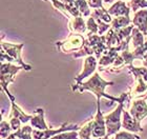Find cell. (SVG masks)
<instances>
[{
  "label": "cell",
  "mask_w": 147,
  "mask_h": 139,
  "mask_svg": "<svg viewBox=\"0 0 147 139\" xmlns=\"http://www.w3.org/2000/svg\"><path fill=\"white\" fill-rule=\"evenodd\" d=\"M113 82L111 81H105L103 78L100 76L98 72H95V74L92 75V77H90L88 81H86L84 83H81L80 84H77V85H74L71 87V90L73 91H79V92H84V91H90V92L94 94V95L97 97V102H100V99L102 97H104V98H107L111 101H116V102H126V103H128L130 101V98H129V93H123L121 94L119 98H116V97H113V96L107 95V94H105L104 90L105 87H107V85H113Z\"/></svg>",
  "instance_id": "obj_1"
},
{
  "label": "cell",
  "mask_w": 147,
  "mask_h": 139,
  "mask_svg": "<svg viewBox=\"0 0 147 139\" xmlns=\"http://www.w3.org/2000/svg\"><path fill=\"white\" fill-rule=\"evenodd\" d=\"M123 108H124V103L121 102L115 111H113L110 114L104 117L106 129H107L106 136H111L120 131L121 124H122L121 123V114L123 113Z\"/></svg>",
  "instance_id": "obj_2"
},
{
  "label": "cell",
  "mask_w": 147,
  "mask_h": 139,
  "mask_svg": "<svg viewBox=\"0 0 147 139\" xmlns=\"http://www.w3.org/2000/svg\"><path fill=\"white\" fill-rule=\"evenodd\" d=\"M21 68H24L21 65H14L12 64V62H2L1 63V87H2V90L9 95L11 93L7 90V85H9L11 82H14V77L15 75L18 73Z\"/></svg>",
  "instance_id": "obj_3"
},
{
  "label": "cell",
  "mask_w": 147,
  "mask_h": 139,
  "mask_svg": "<svg viewBox=\"0 0 147 139\" xmlns=\"http://www.w3.org/2000/svg\"><path fill=\"white\" fill-rule=\"evenodd\" d=\"M86 39L82 36V34L78 33H71L65 40L56 42V45L60 47L62 52H71V51H77L81 49L85 45Z\"/></svg>",
  "instance_id": "obj_4"
},
{
  "label": "cell",
  "mask_w": 147,
  "mask_h": 139,
  "mask_svg": "<svg viewBox=\"0 0 147 139\" xmlns=\"http://www.w3.org/2000/svg\"><path fill=\"white\" fill-rule=\"evenodd\" d=\"M24 43H20V44H14V43H9V42H1V47L2 49H4V52L9 55L13 58L14 62L18 63L19 65H21L24 68L25 71H31L32 66L31 65L26 64L23 62L21 58V49L23 47Z\"/></svg>",
  "instance_id": "obj_5"
},
{
  "label": "cell",
  "mask_w": 147,
  "mask_h": 139,
  "mask_svg": "<svg viewBox=\"0 0 147 139\" xmlns=\"http://www.w3.org/2000/svg\"><path fill=\"white\" fill-rule=\"evenodd\" d=\"M79 127L77 124L74 125H67V123H64L61 127H59L57 130H52V129H47V130H34L33 131V135L34 139H49L52 136H55L57 134L63 133V132H67V131H78Z\"/></svg>",
  "instance_id": "obj_6"
},
{
  "label": "cell",
  "mask_w": 147,
  "mask_h": 139,
  "mask_svg": "<svg viewBox=\"0 0 147 139\" xmlns=\"http://www.w3.org/2000/svg\"><path fill=\"white\" fill-rule=\"evenodd\" d=\"M92 137L95 138H101L106 136V124H105V118L100 108V102H97V115L94 119V130L92 133Z\"/></svg>",
  "instance_id": "obj_7"
},
{
  "label": "cell",
  "mask_w": 147,
  "mask_h": 139,
  "mask_svg": "<svg viewBox=\"0 0 147 139\" xmlns=\"http://www.w3.org/2000/svg\"><path fill=\"white\" fill-rule=\"evenodd\" d=\"M97 65H98V61H97V58H96L95 56L92 55L87 56L85 58V60H84V68H83V72L75 78V81H76L75 85L80 84L82 82L83 79H85L86 77L90 76L92 74H95Z\"/></svg>",
  "instance_id": "obj_8"
},
{
  "label": "cell",
  "mask_w": 147,
  "mask_h": 139,
  "mask_svg": "<svg viewBox=\"0 0 147 139\" xmlns=\"http://www.w3.org/2000/svg\"><path fill=\"white\" fill-rule=\"evenodd\" d=\"M129 113L138 122H141L143 120V118H145L147 116V104L145 102V99H134Z\"/></svg>",
  "instance_id": "obj_9"
},
{
  "label": "cell",
  "mask_w": 147,
  "mask_h": 139,
  "mask_svg": "<svg viewBox=\"0 0 147 139\" xmlns=\"http://www.w3.org/2000/svg\"><path fill=\"white\" fill-rule=\"evenodd\" d=\"M107 12L109 13L113 17H121V16L129 17V14H130V7L126 4L125 1L118 0L116 3H113V5L107 9Z\"/></svg>",
  "instance_id": "obj_10"
},
{
  "label": "cell",
  "mask_w": 147,
  "mask_h": 139,
  "mask_svg": "<svg viewBox=\"0 0 147 139\" xmlns=\"http://www.w3.org/2000/svg\"><path fill=\"white\" fill-rule=\"evenodd\" d=\"M122 115H123L122 125L125 127L126 130L130 131V132H142V131H143L140 122H138V121L136 120L135 118L130 115V113H129L128 111L123 110Z\"/></svg>",
  "instance_id": "obj_11"
},
{
  "label": "cell",
  "mask_w": 147,
  "mask_h": 139,
  "mask_svg": "<svg viewBox=\"0 0 147 139\" xmlns=\"http://www.w3.org/2000/svg\"><path fill=\"white\" fill-rule=\"evenodd\" d=\"M132 24L137 26L144 34V36H147V9H141L135 13Z\"/></svg>",
  "instance_id": "obj_12"
},
{
  "label": "cell",
  "mask_w": 147,
  "mask_h": 139,
  "mask_svg": "<svg viewBox=\"0 0 147 139\" xmlns=\"http://www.w3.org/2000/svg\"><path fill=\"white\" fill-rule=\"evenodd\" d=\"M68 26L71 33H78V34H86L87 32V25L86 21L84 20L83 16L74 17L71 20H68Z\"/></svg>",
  "instance_id": "obj_13"
},
{
  "label": "cell",
  "mask_w": 147,
  "mask_h": 139,
  "mask_svg": "<svg viewBox=\"0 0 147 139\" xmlns=\"http://www.w3.org/2000/svg\"><path fill=\"white\" fill-rule=\"evenodd\" d=\"M44 111L43 108H37L35 111V116L31 119V125L33 127H36L37 130H47L49 127L46 125L45 121H44Z\"/></svg>",
  "instance_id": "obj_14"
},
{
  "label": "cell",
  "mask_w": 147,
  "mask_h": 139,
  "mask_svg": "<svg viewBox=\"0 0 147 139\" xmlns=\"http://www.w3.org/2000/svg\"><path fill=\"white\" fill-rule=\"evenodd\" d=\"M11 104H12V111H11V114H9V118H19L21 120L22 123H26L28 121H30L33 118L32 115H26L24 112L22 111L21 108H19L18 105L16 104L15 101H11Z\"/></svg>",
  "instance_id": "obj_15"
},
{
  "label": "cell",
  "mask_w": 147,
  "mask_h": 139,
  "mask_svg": "<svg viewBox=\"0 0 147 139\" xmlns=\"http://www.w3.org/2000/svg\"><path fill=\"white\" fill-rule=\"evenodd\" d=\"M32 133H33L32 125H25L23 127H20L18 131H15L6 139H32Z\"/></svg>",
  "instance_id": "obj_16"
},
{
  "label": "cell",
  "mask_w": 147,
  "mask_h": 139,
  "mask_svg": "<svg viewBox=\"0 0 147 139\" xmlns=\"http://www.w3.org/2000/svg\"><path fill=\"white\" fill-rule=\"evenodd\" d=\"M122 41L119 38L118 34L116 33V31L113 28H110L107 31V34L105 35V43L108 49H113V47H116L118 46Z\"/></svg>",
  "instance_id": "obj_17"
},
{
  "label": "cell",
  "mask_w": 147,
  "mask_h": 139,
  "mask_svg": "<svg viewBox=\"0 0 147 139\" xmlns=\"http://www.w3.org/2000/svg\"><path fill=\"white\" fill-rule=\"evenodd\" d=\"M90 16L95 19H97V18L101 19V20L107 22L109 24H111V22H113V16L107 12V9H105V7H102V9H95L94 12L90 14Z\"/></svg>",
  "instance_id": "obj_18"
},
{
  "label": "cell",
  "mask_w": 147,
  "mask_h": 139,
  "mask_svg": "<svg viewBox=\"0 0 147 139\" xmlns=\"http://www.w3.org/2000/svg\"><path fill=\"white\" fill-rule=\"evenodd\" d=\"M130 42H132V47L134 49H137V47H140V46H143L145 43L144 40V34L142 33L138 28H135L132 30L131 33V40Z\"/></svg>",
  "instance_id": "obj_19"
},
{
  "label": "cell",
  "mask_w": 147,
  "mask_h": 139,
  "mask_svg": "<svg viewBox=\"0 0 147 139\" xmlns=\"http://www.w3.org/2000/svg\"><path fill=\"white\" fill-rule=\"evenodd\" d=\"M132 24V20L129 17L126 16H121V17H117L113 18V22H111V28L113 30H120L122 28H126L128 25Z\"/></svg>",
  "instance_id": "obj_20"
},
{
  "label": "cell",
  "mask_w": 147,
  "mask_h": 139,
  "mask_svg": "<svg viewBox=\"0 0 147 139\" xmlns=\"http://www.w3.org/2000/svg\"><path fill=\"white\" fill-rule=\"evenodd\" d=\"M86 25H87V32H86V36L87 37H90L92 35H98L99 26L95 18H92V16H89L87 21H86Z\"/></svg>",
  "instance_id": "obj_21"
},
{
  "label": "cell",
  "mask_w": 147,
  "mask_h": 139,
  "mask_svg": "<svg viewBox=\"0 0 147 139\" xmlns=\"http://www.w3.org/2000/svg\"><path fill=\"white\" fill-rule=\"evenodd\" d=\"M94 130V120H90L88 122H86L82 127V129L79 132V137L80 139H90V134L92 133Z\"/></svg>",
  "instance_id": "obj_22"
},
{
  "label": "cell",
  "mask_w": 147,
  "mask_h": 139,
  "mask_svg": "<svg viewBox=\"0 0 147 139\" xmlns=\"http://www.w3.org/2000/svg\"><path fill=\"white\" fill-rule=\"evenodd\" d=\"M75 5L78 7L83 17L90 16V6L87 3V0H75Z\"/></svg>",
  "instance_id": "obj_23"
},
{
  "label": "cell",
  "mask_w": 147,
  "mask_h": 139,
  "mask_svg": "<svg viewBox=\"0 0 147 139\" xmlns=\"http://www.w3.org/2000/svg\"><path fill=\"white\" fill-rule=\"evenodd\" d=\"M134 28H135V25L130 24V25H128V26H126V28H120V30H115V31H116V33L118 34L119 38L121 39V41H123L131 35Z\"/></svg>",
  "instance_id": "obj_24"
},
{
  "label": "cell",
  "mask_w": 147,
  "mask_h": 139,
  "mask_svg": "<svg viewBox=\"0 0 147 139\" xmlns=\"http://www.w3.org/2000/svg\"><path fill=\"white\" fill-rule=\"evenodd\" d=\"M127 5L132 9V12H138V9L147 7V0H130Z\"/></svg>",
  "instance_id": "obj_25"
},
{
  "label": "cell",
  "mask_w": 147,
  "mask_h": 139,
  "mask_svg": "<svg viewBox=\"0 0 147 139\" xmlns=\"http://www.w3.org/2000/svg\"><path fill=\"white\" fill-rule=\"evenodd\" d=\"M12 130L11 123L5 120L1 121V138H7L9 136V131Z\"/></svg>",
  "instance_id": "obj_26"
},
{
  "label": "cell",
  "mask_w": 147,
  "mask_h": 139,
  "mask_svg": "<svg viewBox=\"0 0 147 139\" xmlns=\"http://www.w3.org/2000/svg\"><path fill=\"white\" fill-rule=\"evenodd\" d=\"M96 21H97V23H98V26H99L98 35H100V36H102L105 32L108 31V30L111 28V24H109V23H107V22L103 21V20H101V19L97 18L96 19Z\"/></svg>",
  "instance_id": "obj_27"
},
{
  "label": "cell",
  "mask_w": 147,
  "mask_h": 139,
  "mask_svg": "<svg viewBox=\"0 0 147 139\" xmlns=\"http://www.w3.org/2000/svg\"><path fill=\"white\" fill-rule=\"evenodd\" d=\"M113 139H141L138 135L135 134L128 133V132H120L116 135V137H113Z\"/></svg>",
  "instance_id": "obj_28"
},
{
  "label": "cell",
  "mask_w": 147,
  "mask_h": 139,
  "mask_svg": "<svg viewBox=\"0 0 147 139\" xmlns=\"http://www.w3.org/2000/svg\"><path fill=\"white\" fill-rule=\"evenodd\" d=\"M79 136L77 133H74V132H71V133H60L59 135H56V136L52 137V138L49 139H77V137Z\"/></svg>",
  "instance_id": "obj_29"
},
{
  "label": "cell",
  "mask_w": 147,
  "mask_h": 139,
  "mask_svg": "<svg viewBox=\"0 0 147 139\" xmlns=\"http://www.w3.org/2000/svg\"><path fill=\"white\" fill-rule=\"evenodd\" d=\"M9 123H11V127H12V130L14 131H18L20 127H21V120L19 118H9Z\"/></svg>",
  "instance_id": "obj_30"
},
{
  "label": "cell",
  "mask_w": 147,
  "mask_h": 139,
  "mask_svg": "<svg viewBox=\"0 0 147 139\" xmlns=\"http://www.w3.org/2000/svg\"><path fill=\"white\" fill-rule=\"evenodd\" d=\"M103 1L104 0H87V3L92 9H102V7H104Z\"/></svg>",
  "instance_id": "obj_31"
},
{
  "label": "cell",
  "mask_w": 147,
  "mask_h": 139,
  "mask_svg": "<svg viewBox=\"0 0 147 139\" xmlns=\"http://www.w3.org/2000/svg\"><path fill=\"white\" fill-rule=\"evenodd\" d=\"M113 1H116V0H104V2H106V3H111V2H113Z\"/></svg>",
  "instance_id": "obj_32"
},
{
  "label": "cell",
  "mask_w": 147,
  "mask_h": 139,
  "mask_svg": "<svg viewBox=\"0 0 147 139\" xmlns=\"http://www.w3.org/2000/svg\"><path fill=\"white\" fill-rule=\"evenodd\" d=\"M122 1H130V0H122Z\"/></svg>",
  "instance_id": "obj_33"
}]
</instances>
